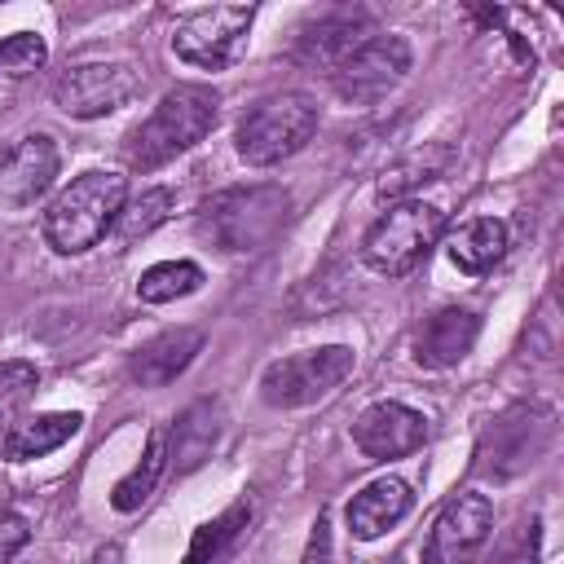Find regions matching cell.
<instances>
[{"mask_svg":"<svg viewBox=\"0 0 564 564\" xmlns=\"http://www.w3.org/2000/svg\"><path fill=\"white\" fill-rule=\"evenodd\" d=\"M286 212H291V194L282 185H269V181L238 185V189H220L198 207V229L212 238V247L229 256H247L278 238Z\"/></svg>","mask_w":564,"mask_h":564,"instance_id":"obj_3","label":"cell"},{"mask_svg":"<svg viewBox=\"0 0 564 564\" xmlns=\"http://www.w3.org/2000/svg\"><path fill=\"white\" fill-rule=\"evenodd\" d=\"M26 538H31L26 520H22L18 511H4V516H0V564H9V560L26 546Z\"/></svg>","mask_w":564,"mask_h":564,"instance_id":"obj_29","label":"cell"},{"mask_svg":"<svg viewBox=\"0 0 564 564\" xmlns=\"http://www.w3.org/2000/svg\"><path fill=\"white\" fill-rule=\"evenodd\" d=\"M445 234V216L432 203L405 198L397 207H388L361 238V260L383 273V278H401L410 273L419 260H427V251L441 242Z\"/></svg>","mask_w":564,"mask_h":564,"instance_id":"obj_5","label":"cell"},{"mask_svg":"<svg viewBox=\"0 0 564 564\" xmlns=\"http://www.w3.org/2000/svg\"><path fill=\"white\" fill-rule=\"evenodd\" d=\"M35 388H40V375L31 361H0V427L4 432L22 423Z\"/></svg>","mask_w":564,"mask_h":564,"instance_id":"obj_26","label":"cell"},{"mask_svg":"<svg viewBox=\"0 0 564 564\" xmlns=\"http://www.w3.org/2000/svg\"><path fill=\"white\" fill-rule=\"evenodd\" d=\"M93 564H123V551H119L115 542H106V546L93 551Z\"/></svg>","mask_w":564,"mask_h":564,"instance_id":"obj_31","label":"cell"},{"mask_svg":"<svg viewBox=\"0 0 564 564\" xmlns=\"http://www.w3.org/2000/svg\"><path fill=\"white\" fill-rule=\"evenodd\" d=\"M352 441L370 463H388V458H405L427 441V419L401 401H375L357 414L352 423Z\"/></svg>","mask_w":564,"mask_h":564,"instance_id":"obj_12","label":"cell"},{"mask_svg":"<svg viewBox=\"0 0 564 564\" xmlns=\"http://www.w3.org/2000/svg\"><path fill=\"white\" fill-rule=\"evenodd\" d=\"M551 441V410H529V405H516L507 414H498L485 436H480V449H476V467L489 471V476H516L524 471Z\"/></svg>","mask_w":564,"mask_h":564,"instance_id":"obj_10","label":"cell"},{"mask_svg":"<svg viewBox=\"0 0 564 564\" xmlns=\"http://www.w3.org/2000/svg\"><path fill=\"white\" fill-rule=\"evenodd\" d=\"M79 423H84V414H66V410H57V414H35V419H22V423H13L9 432H0V454L9 458V463H26V458H44V454H53V449H62L75 432H79Z\"/></svg>","mask_w":564,"mask_h":564,"instance_id":"obj_18","label":"cell"},{"mask_svg":"<svg viewBox=\"0 0 564 564\" xmlns=\"http://www.w3.org/2000/svg\"><path fill=\"white\" fill-rule=\"evenodd\" d=\"M449 260L454 269H463L467 278H485L502 256H507V225L498 216H476L467 220L454 238H449Z\"/></svg>","mask_w":564,"mask_h":564,"instance_id":"obj_20","label":"cell"},{"mask_svg":"<svg viewBox=\"0 0 564 564\" xmlns=\"http://www.w3.org/2000/svg\"><path fill=\"white\" fill-rule=\"evenodd\" d=\"M256 22L251 4H212V9H194L176 22L172 35V53L185 66L198 70H225L238 62V53L247 48V31Z\"/></svg>","mask_w":564,"mask_h":564,"instance_id":"obj_7","label":"cell"},{"mask_svg":"<svg viewBox=\"0 0 564 564\" xmlns=\"http://www.w3.org/2000/svg\"><path fill=\"white\" fill-rule=\"evenodd\" d=\"M44 62H48V44H44V35H35V31H13V35L0 40V75L22 79V75L40 70Z\"/></svg>","mask_w":564,"mask_h":564,"instance_id":"obj_28","label":"cell"},{"mask_svg":"<svg viewBox=\"0 0 564 564\" xmlns=\"http://www.w3.org/2000/svg\"><path fill=\"white\" fill-rule=\"evenodd\" d=\"M137 88H141L137 66H128V62H84V66H70V70L57 75L53 101L70 119H101V115H115L119 106H128Z\"/></svg>","mask_w":564,"mask_h":564,"instance_id":"obj_9","label":"cell"},{"mask_svg":"<svg viewBox=\"0 0 564 564\" xmlns=\"http://www.w3.org/2000/svg\"><path fill=\"white\" fill-rule=\"evenodd\" d=\"M494 529V502L485 494H454L427 529L423 564H471Z\"/></svg>","mask_w":564,"mask_h":564,"instance_id":"obj_11","label":"cell"},{"mask_svg":"<svg viewBox=\"0 0 564 564\" xmlns=\"http://www.w3.org/2000/svg\"><path fill=\"white\" fill-rule=\"evenodd\" d=\"M220 405L216 401H194L181 419H176V427H172V449H167V458L176 463V471L185 476V471H194L207 454H212V445H216V436H220Z\"/></svg>","mask_w":564,"mask_h":564,"instance_id":"obj_21","label":"cell"},{"mask_svg":"<svg viewBox=\"0 0 564 564\" xmlns=\"http://www.w3.org/2000/svg\"><path fill=\"white\" fill-rule=\"evenodd\" d=\"M449 163H454V150H449L445 141H432V145H423V150H410L405 159H397V163L379 176V194H383V198H401V194H410L414 185L441 181Z\"/></svg>","mask_w":564,"mask_h":564,"instance_id":"obj_22","label":"cell"},{"mask_svg":"<svg viewBox=\"0 0 564 564\" xmlns=\"http://www.w3.org/2000/svg\"><path fill=\"white\" fill-rule=\"evenodd\" d=\"M405 75H410V44L401 35H370L330 70V84L344 101L370 106L388 97Z\"/></svg>","mask_w":564,"mask_h":564,"instance_id":"obj_8","label":"cell"},{"mask_svg":"<svg viewBox=\"0 0 564 564\" xmlns=\"http://www.w3.org/2000/svg\"><path fill=\"white\" fill-rule=\"evenodd\" d=\"M410 507H414L410 485H405L401 476H379V480H370L361 494H352V502H348L344 516H348L352 538L375 542V538H383L397 520H405Z\"/></svg>","mask_w":564,"mask_h":564,"instance_id":"obj_17","label":"cell"},{"mask_svg":"<svg viewBox=\"0 0 564 564\" xmlns=\"http://www.w3.org/2000/svg\"><path fill=\"white\" fill-rule=\"evenodd\" d=\"M176 207V198H172V189L167 185H150V189H141L132 203H123V212H119V238H145L154 225H163L167 220V212Z\"/></svg>","mask_w":564,"mask_h":564,"instance_id":"obj_25","label":"cell"},{"mask_svg":"<svg viewBox=\"0 0 564 564\" xmlns=\"http://www.w3.org/2000/svg\"><path fill=\"white\" fill-rule=\"evenodd\" d=\"M53 176H57V145H53V137L31 132V137L18 141V150L0 167V198L13 212H22V207H31L48 194Z\"/></svg>","mask_w":564,"mask_h":564,"instance_id":"obj_13","label":"cell"},{"mask_svg":"<svg viewBox=\"0 0 564 564\" xmlns=\"http://www.w3.org/2000/svg\"><path fill=\"white\" fill-rule=\"evenodd\" d=\"M163 467H167V432H163V427H154V432H150V441H145L141 463H137L123 480H115V489H110V507H115V511H137V507L154 494V485H159Z\"/></svg>","mask_w":564,"mask_h":564,"instance_id":"obj_23","label":"cell"},{"mask_svg":"<svg viewBox=\"0 0 564 564\" xmlns=\"http://www.w3.org/2000/svg\"><path fill=\"white\" fill-rule=\"evenodd\" d=\"M313 132H317V106L304 93H273L242 115L234 132V150L251 167H273L300 154L313 141Z\"/></svg>","mask_w":564,"mask_h":564,"instance_id":"obj_4","label":"cell"},{"mask_svg":"<svg viewBox=\"0 0 564 564\" xmlns=\"http://www.w3.org/2000/svg\"><path fill=\"white\" fill-rule=\"evenodd\" d=\"M300 564H330V520L326 516L313 520V533H308V546H304Z\"/></svg>","mask_w":564,"mask_h":564,"instance_id":"obj_30","label":"cell"},{"mask_svg":"<svg viewBox=\"0 0 564 564\" xmlns=\"http://www.w3.org/2000/svg\"><path fill=\"white\" fill-rule=\"evenodd\" d=\"M198 352H203V330H194V326H172V330L145 339V344L132 352L128 375H132L141 388H163V383H172L176 375H185Z\"/></svg>","mask_w":564,"mask_h":564,"instance_id":"obj_16","label":"cell"},{"mask_svg":"<svg viewBox=\"0 0 564 564\" xmlns=\"http://www.w3.org/2000/svg\"><path fill=\"white\" fill-rule=\"evenodd\" d=\"M123 203H128V181L119 172L88 167L48 203V212H44V242L57 256H79V251L97 247L115 229Z\"/></svg>","mask_w":564,"mask_h":564,"instance_id":"obj_2","label":"cell"},{"mask_svg":"<svg viewBox=\"0 0 564 564\" xmlns=\"http://www.w3.org/2000/svg\"><path fill=\"white\" fill-rule=\"evenodd\" d=\"M480 335V317L467 308H441L414 330V361L423 370H449L458 366Z\"/></svg>","mask_w":564,"mask_h":564,"instance_id":"obj_15","label":"cell"},{"mask_svg":"<svg viewBox=\"0 0 564 564\" xmlns=\"http://www.w3.org/2000/svg\"><path fill=\"white\" fill-rule=\"evenodd\" d=\"M220 119V97L207 84H176L159 97V106L150 110V119H141L128 141H123V159L132 172H154L163 163H172L176 154L194 150Z\"/></svg>","mask_w":564,"mask_h":564,"instance_id":"obj_1","label":"cell"},{"mask_svg":"<svg viewBox=\"0 0 564 564\" xmlns=\"http://www.w3.org/2000/svg\"><path fill=\"white\" fill-rule=\"evenodd\" d=\"M370 26V13L366 9H326L317 13L300 35H295V57L304 66H326L335 70L357 44H361V31Z\"/></svg>","mask_w":564,"mask_h":564,"instance_id":"obj_14","label":"cell"},{"mask_svg":"<svg viewBox=\"0 0 564 564\" xmlns=\"http://www.w3.org/2000/svg\"><path fill=\"white\" fill-rule=\"evenodd\" d=\"M348 375H352V348L322 344V348H304V352L269 361L260 375V397L273 410H300V405H313L326 392H335Z\"/></svg>","mask_w":564,"mask_h":564,"instance_id":"obj_6","label":"cell"},{"mask_svg":"<svg viewBox=\"0 0 564 564\" xmlns=\"http://www.w3.org/2000/svg\"><path fill=\"white\" fill-rule=\"evenodd\" d=\"M542 555V520L538 516H520L494 546L489 564H538Z\"/></svg>","mask_w":564,"mask_h":564,"instance_id":"obj_27","label":"cell"},{"mask_svg":"<svg viewBox=\"0 0 564 564\" xmlns=\"http://www.w3.org/2000/svg\"><path fill=\"white\" fill-rule=\"evenodd\" d=\"M251 516H256V502H251V498L229 502L220 516H212L207 524H198V529H194V538H189V546H185V560H181V564H225V560L238 551V542L247 538Z\"/></svg>","mask_w":564,"mask_h":564,"instance_id":"obj_19","label":"cell"},{"mask_svg":"<svg viewBox=\"0 0 564 564\" xmlns=\"http://www.w3.org/2000/svg\"><path fill=\"white\" fill-rule=\"evenodd\" d=\"M203 286V269L194 260H159L137 278V295L145 304H167L181 295H194Z\"/></svg>","mask_w":564,"mask_h":564,"instance_id":"obj_24","label":"cell"}]
</instances>
